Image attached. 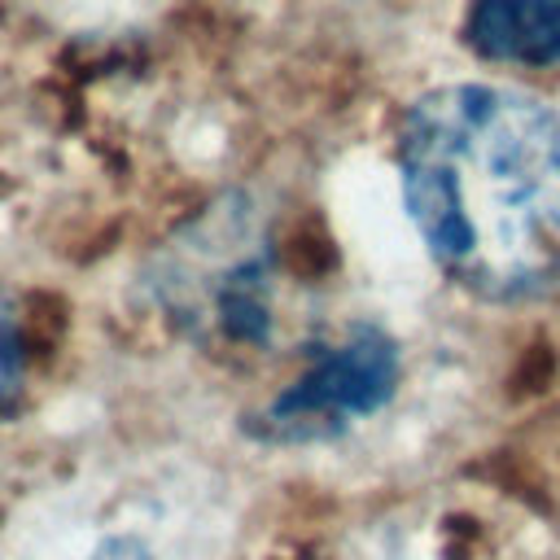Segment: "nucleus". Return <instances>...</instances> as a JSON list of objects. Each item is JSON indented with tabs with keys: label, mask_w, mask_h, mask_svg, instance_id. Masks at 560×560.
I'll return each mask as SVG.
<instances>
[{
	"label": "nucleus",
	"mask_w": 560,
	"mask_h": 560,
	"mask_svg": "<svg viewBox=\"0 0 560 560\" xmlns=\"http://www.w3.org/2000/svg\"><path fill=\"white\" fill-rule=\"evenodd\" d=\"M464 39L486 61L551 66L560 61V0H472Z\"/></svg>",
	"instance_id": "4"
},
{
	"label": "nucleus",
	"mask_w": 560,
	"mask_h": 560,
	"mask_svg": "<svg viewBox=\"0 0 560 560\" xmlns=\"http://www.w3.org/2000/svg\"><path fill=\"white\" fill-rule=\"evenodd\" d=\"M398 179L429 258L486 302L560 284V114L542 101L451 83L398 131Z\"/></svg>",
	"instance_id": "1"
},
{
	"label": "nucleus",
	"mask_w": 560,
	"mask_h": 560,
	"mask_svg": "<svg viewBox=\"0 0 560 560\" xmlns=\"http://www.w3.org/2000/svg\"><path fill=\"white\" fill-rule=\"evenodd\" d=\"M179 289V319L192 324V332L210 350H262L276 328L271 306V267L262 249H228L210 254L201 236H192V262L175 271Z\"/></svg>",
	"instance_id": "3"
},
{
	"label": "nucleus",
	"mask_w": 560,
	"mask_h": 560,
	"mask_svg": "<svg viewBox=\"0 0 560 560\" xmlns=\"http://www.w3.org/2000/svg\"><path fill=\"white\" fill-rule=\"evenodd\" d=\"M18 385H22V328L9 298L0 293V416L18 398Z\"/></svg>",
	"instance_id": "5"
},
{
	"label": "nucleus",
	"mask_w": 560,
	"mask_h": 560,
	"mask_svg": "<svg viewBox=\"0 0 560 560\" xmlns=\"http://www.w3.org/2000/svg\"><path fill=\"white\" fill-rule=\"evenodd\" d=\"M398 385V350L372 328L354 324L346 337L324 346L302 376H293L267 407L258 433L271 442H319L354 420H368Z\"/></svg>",
	"instance_id": "2"
}]
</instances>
